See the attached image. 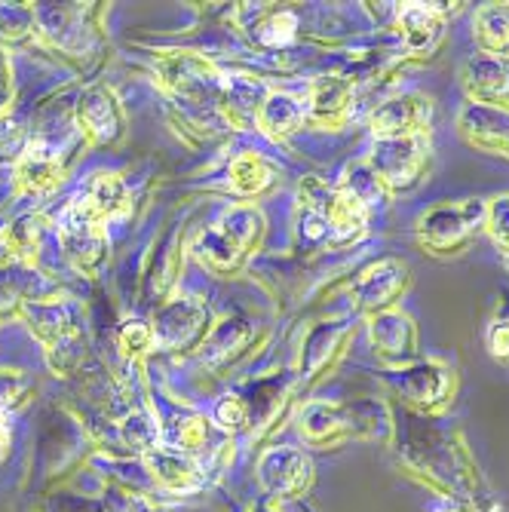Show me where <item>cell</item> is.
<instances>
[{"mask_svg":"<svg viewBox=\"0 0 509 512\" xmlns=\"http://www.w3.org/2000/svg\"><path fill=\"white\" fill-rule=\"evenodd\" d=\"M485 212L488 203L482 200L439 203L418 218V240L436 255L460 252L479 230H485Z\"/></svg>","mask_w":509,"mask_h":512,"instance_id":"6da1fadb","label":"cell"},{"mask_svg":"<svg viewBox=\"0 0 509 512\" xmlns=\"http://www.w3.org/2000/svg\"><path fill=\"white\" fill-rule=\"evenodd\" d=\"M372 172L387 184V191H411L421 184L430 166V138L405 135V138H375L372 154L365 160Z\"/></svg>","mask_w":509,"mask_h":512,"instance_id":"7a4b0ae2","label":"cell"},{"mask_svg":"<svg viewBox=\"0 0 509 512\" xmlns=\"http://www.w3.org/2000/svg\"><path fill=\"white\" fill-rule=\"evenodd\" d=\"M157 74L160 83L175 92L178 99H188L197 105H215L224 102V77L218 74V68L194 53H163L157 59Z\"/></svg>","mask_w":509,"mask_h":512,"instance_id":"3957f363","label":"cell"},{"mask_svg":"<svg viewBox=\"0 0 509 512\" xmlns=\"http://www.w3.org/2000/svg\"><path fill=\"white\" fill-rule=\"evenodd\" d=\"M258 485L267 500H298L313 485V460L304 448L295 445H273L258 457Z\"/></svg>","mask_w":509,"mask_h":512,"instance_id":"277c9868","label":"cell"},{"mask_svg":"<svg viewBox=\"0 0 509 512\" xmlns=\"http://www.w3.org/2000/svg\"><path fill=\"white\" fill-rule=\"evenodd\" d=\"M212 332L209 307L200 298H175L154 319V344L163 350H191Z\"/></svg>","mask_w":509,"mask_h":512,"instance_id":"5b68a950","label":"cell"},{"mask_svg":"<svg viewBox=\"0 0 509 512\" xmlns=\"http://www.w3.org/2000/svg\"><path fill=\"white\" fill-rule=\"evenodd\" d=\"M396 393L421 411H442L454 396V371L439 362H411L390 378Z\"/></svg>","mask_w":509,"mask_h":512,"instance_id":"8992f818","label":"cell"},{"mask_svg":"<svg viewBox=\"0 0 509 512\" xmlns=\"http://www.w3.org/2000/svg\"><path fill=\"white\" fill-rule=\"evenodd\" d=\"M77 129L86 142L111 148L126 135V114L117 102V96L105 86H89L83 89V96L77 99L74 108Z\"/></svg>","mask_w":509,"mask_h":512,"instance_id":"52a82bcc","label":"cell"},{"mask_svg":"<svg viewBox=\"0 0 509 512\" xmlns=\"http://www.w3.org/2000/svg\"><path fill=\"white\" fill-rule=\"evenodd\" d=\"M59 243L77 270H96L108 255L105 224L83 215L74 203L65 209V215L59 221Z\"/></svg>","mask_w":509,"mask_h":512,"instance_id":"ba28073f","label":"cell"},{"mask_svg":"<svg viewBox=\"0 0 509 512\" xmlns=\"http://www.w3.org/2000/svg\"><path fill=\"white\" fill-rule=\"evenodd\" d=\"M408 289V264L399 258H384L362 270V276L353 283L350 295L359 310L365 313H384L393 310L396 298Z\"/></svg>","mask_w":509,"mask_h":512,"instance_id":"9c48e42d","label":"cell"},{"mask_svg":"<svg viewBox=\"0 0 509 512\" xmlns=\"http://www.w3.org/2000/svg\"><path fill=\"white\" fill-rule=\"evenodd\" d=\"M460 86L470 96V105L509 108V59L479 53L460 68Z\"/></svg>","mask_w":509,"mask_h":512,"instance_id":"30bf717a","label":"cell"},{"mask_svg":"<svg viewBox=\"0 0 509 512\" xmlns=\"http://www.w3.org/2000/svg\"><path fill=\"white\" fill-rule=\"evenodd\" d=\"M372 347L387 365H411L418 362V325L402 310H384L372 316Z\"/></svg>","mask_w":509,"mask_h":512,"instance_id":"8fae6325","label":"cell"},{"mask_svg":"<svg viewBox=\"0 0 509 512\" xmlns=\"http://www.w3.org/2000/svg\"><path fill=\"white\" fill-rule=\"evenodd\" d=\"M433 117L430 99L418 92H402V96L387 99L372 114V132L375 138H405V135H427Z\"/></svg>","mask_w":509,"mask_h":512,"instance_id":"7c38bea8","label":"cell"},{"mask_svg":"<svg viewBox=\"0 0 509 512\" xmlns=\"http://www.w3.org/2000/svg\"><path fill=\"white\" fill-rule=\"evenodd\" d=\"M457 129L473 148L509 157V108L467 105L457 117Z\"/></svg>","mask_w":509,"mask_h":512,"instance_id":"4fadbf2b","label":"cell"},{"mask_svg":"<svg viewBox=\"0 0 509 512\" xmlns=\"http://www.w3.org/2000/svg\"><path fill=\"white\" fill-rule=\"evenodd\" d=\"M145 470L151 482L169 494H191L203 485V473L188 454H178L172 448H151L145 454Z\"/></svg>","mask_w":509,"mask_h":512,"instance_id":"5bb4252c","label":"cell"},{"mask_svg":"<svg viewBox=\"0 0 509 512\" xmlns=\"http://www.w3.org/2000/svg\"><path fill=\"white\" fill-rule=\"evenodd\" d=\"M74 206L83 215H89L92 221L105 224V221L126 212L129 188H126V181L120 175H114V172H96V175H89V181L83 184V191L74 200Z\"/></svg>","mask_w":509,"mask_h":512,"instance_id":"9a60e30c","label":"cell"},{"mask_svg":"<svg viewBox=\"0 0 509 512\" xmlns=\"http://www.w3.org/2000/svg\"><path fill=\"white\" fill-rule=\"evenodd\" d=\"M353 105V83L344 77H319L307 89V117L319 126H341Z\"/></svg>","mask_w":509,"mask_h":512,"instance_id":"2e32d148","label":"cell"},{"mask_svg":"<svg viewBox=\"0 0 509 512\" xmlns=\"http://www.w3.org/2000/svg\"><path fill=\"white\" fill-rule=\"evenodd\" d=\"M448 4H402L396 10V22H399V34L405 40V46L411 53L430 50V46L439 40L442 25H445V10Z\"/></svg>","mask_w":509,"mask_h":512,"instance_id":"e0dca14e","label":"cell"},{"mask_svg":"<svg viewBox=\"0 0 509 512\" xmlns=\"http://www.w3.org/2000/svg\"><path fill=\"white\" fill-rule=\"evenodd\" d=\"M65 178V166L62 160L46 151L40 145H31L19 160H16V184L19 191L43 197V194H53Z\"/></svg>","mask_w":509,"mask_h":512,"instance_id":"ac0fdd59","label":"cell"},{"mask_svg":"<svg viewBox=\"0 0 509 512\" xmlns=\"http://www.w3.org/2000/svg\"><path fill=\"white\" fill-rule=\"evenodd\" d=\"M255 123L264 135L276 138V142H283V138H289L292 132L301 129L304 123V105L289 96V92H267L264 105L258 108L255 114Z\"/></svg>","mask_w":509,"mask_h":512,"instance_id":"d6986e66","label":"cell"},{"mask_svg":"<svg viewBox=\"0 0 509 512\" xmlns=\"http://www.w3.org/2000/svg\"><path fill=\"white\" fill-rule=\"evenodd\" d=\"M194 255L197 261L212 270V273H234L243 267V261L249 258L234 240L227 237V230L215 221L212 227H206L203 234L194 240Z\"/></svg>","mask_w":509,"mask_h":512,"instance_id":"ffe728a7","label":"cell"},{"mask_svg":"<svg viewBox=\"0 0 509 512\" xmlns=\"http://www.w3.org/2000/svg\"><path fill=\"white\" fill-rule=\"evenodd\" d=\"M227 181H230V191H234V194L258 197L273 184V166H270L267 157H261L255 151H243V154H237L234 160H230Z\"/></svg>","mask_w":509,"mask_h":512,"instance_id":"44dd1931","label":"cell"},{"mask_svg":"<svg viewBox=\"0 0 509 512\" xmlns=\"http://www.w3.org/2000/svg\"><path fill=\"white\" fill-rule=\"evenodd\" d=\"M473 40L488 56L509 59V4H485L473 19Z\"/></svg>","mask_w":509,"mask_h":512,"instance_id":"7402d4cb","label":"cell"},{"mask_svg":"<svg viewBox=\"0 0 509 512\" xmlns=\"http://www.w3.org/2000/svg\"><path fill=\"white\" fill-rule=\"evenodd\" d=\"M25 316L31 322V332L46 344V347H56L62 341L77 338V325L74 316L65 304H28Z\"/></svg>","mask_w":509,"mask_h":512,"instance_id":"603a6c76","label":"cell"},{"mask_svg":"<svg viewBox=\"0 0 509 512\" xmlns=\"http://www.w3.org/2000/svg\"><path fill=\"white\" fill-rule=\"evenodd\" d=\"M218 224L227 230V237L234 240L246 255L255 252L264 240V215L258 206H230Z\"/></svg>","mask_w":509,"mask_h":512,"instance_id":"cb8c5ba5","label":"cell"},{"mask_svg":"<svg viewBox=\"0 0 509 512\" xmlns=\"http://www.w3.org/2000/svg\"><path fill=\"white\" fill-rule=\"evenodd\" d=\"M246 341H249V325L246 322H240V319L224 322V325H218V329L209 332L203 356H206L209 365H221L230 356H237L246 347Z\"/></svg>","mask_w":509,"mask_h":512,"instance_id":"d4e9b609","label":"cell"},{"mask_svg":"<svg viewBox=\"0 0 509 512\" xmlns=\"http://www.w3.org/2000/svg\"><path fill=\"white\" fill-rule=\"evenodd\" d=\"M341 188H344L347 194H353L365 209H372L375 203L381 206V203L390 200L387 184L372 172V166H368V163H356V166L350 169V175H347V181L341 184Z\"/></svg>","mask_w":509,"mask_h":512,"instance_id":"484cf974","label":"cell"},{"mask_svg":"<svg viewBox=\"0 0 509 512\" xmlns=\"http://www.w3.org/2000/svg\"><path fill=\"white\" fill-rule=\"evenodd\" d=\"M169 448L178 454H197L209 445V421L206 417H184V421H175L172 433L166 436Z\"/></svg>","mask_w":509,"mask_h":512,"instance_id":"4316f807","label":"cell"},{"mask_svg":"<svg viewBox=\"0 0 509 512\" xmlns=\"http://www.w3.org/2000/svg\"><path fill=\"white\" fill-rule=\"evenodd\" d=\"M212 421L224 430V433H246L252 427V405L230 393V396H221L212 408Z\"/></svg>","mask_w":509,"mask_h":512,"instance_id":"83f0119b","label":"cell"},{"mask_svg":"<svg viewBox=\"0 0 509 512\" xmlns=\"http://www.w3.org/2000/svg\"><path fill=\"white\" fill-rule=\"evenodd\" d=\"M37 28V13L28 4H0V43H22Z\"/></svg>","mask_w":509,"mask_h":512,"instance_id":"f1b7e54d","label":"cell"},{"mask_svg":"<svg viewBox=\"0 0 509 512\" xmlns=\"http://www.w3.org/2000/svg\"><path fill=\"white\" fill-rule=\"evenodd\" d=\"M295 31H298L295 13H270V16H264L255 25V40L261 46H270V50H276V46L292 43L295 40Z\"/></svg>","mask_w":509,"mask_h":512,"instance_id":"f546056e","label":"cell"},{"mask_svg":"<svg viewBox=\"0 0 509 512\" xmlns=\"http://www.w3.org/2000/svg\"><path fill=\"white\" fill-rule=\"evenodd\" d=\"M485 234L494 240L497 249L509 252V194L494 197L485 212Z\"/></svg>","mask_w":509,"mask_h":512,"instance_id":"4dcf8cb0","label":"cell"},{"mask_svg":"<svg viewBox=\"0 0 509 512\" xmlns=\"http://www.w3.org/2000/svg\"><path fill=\"white\" fill-rule=\"evenodd\" d=\"M40 237H43V224L40 218H19L13 227H10V234H7V243L16 255H37L40 249Z\"/></svg>","mask_w":509,"mask_h":512,"instance_id":"1f68e13d","label":"cell"},{"mask_svg":"<svg viewBox=\"0 0 509 512\" xmlns=\"http://www.w3.org/2000/svg\"><path fill=\"white\" fill-rule=\"evenodd\" d=\"M120 347L126 356H142L154 347V325L142 319H126L120 329Z\"/></svg>","mask_w":509,"mask_h":512,"instance_id":"d6a6232c","label":"cell"},{"mask_svg":"<svg viewBox=\"0 0 509 512\" xmlns=\"http://www.w3.org/2000/svg\"><path fill=\"white\" fill-rule=\"evenodd\" d=\"M22 154V129L7 114H0V160H19Z\"/></svg>","mask_w":509,"mask_h":512,"instance_id":"836d02e7","label":"cell"},{"mask_svg":"<svg viewBox=\"0 0 509 512\" xmlns=\"http://www.w3.org/2000/svg\"><path fill=\"white\" fill-rule=\"evenodd\" d=\"M50 512H111L102 500H83L71 494H59L50 500Z\"/></svg>","mask_w":509,"mask_h":512,"instance_id":"e575fe53","label":"cell"},{"mask_svg":"<svg viewBox=\"0 0 509 512\" xmlns=\"http://www.w3.org/2000/svg\"><path fill=\"white\" fill-rule=\"evenodd\" d=\"M488 350L497 362L509 365V322H497L488 332Z\"/></svg>","mask_w":509,"mask_h":512,"instance_id":"d590c367","label":"cell"},{"mask_svg":"<svg viewBox=\"0 0 509 512\" xmlns=\"http://www.w3.org/2000/svg\"><path fill=\"white\" fill-rule=\"evenodd\" d=\"M10 92H13V83H10V59H7L4 50H0V114H4V108H7Z\"/></svg>","mask_w":509,"mask_h":512,"instance_id":"8d00e7d4","label":"cell"},{"mask_svg":"<svg viewBox=\"0 0 509 512\" xmlns=\"http://www.w3.org/2000/svg\"><path fill=\"white\" fill-rule=\"evenodd\" d=\"M433 512H476V506L467 503V500H445V503H439Z\"/></svg>","mask_w":509,"mask_h":512,"instance_id":"74e56055","label":"cell"},{"mask_svg":"<svg viewBox=\"0 0 509 512\" xmlns=\"http://www.w3.org/2000/svg\"><path fill=\"white\" fill-rule=\"evenodd\" d=\"M7 442H10V430H7V424H4V411H0V454L7 451Z\"/></svg>","mask_w":509,"mask_h":512,"instance_id":"f35d334b","label":"cell"},{"mask_svg":"<svg viewBox=\"0 0 509 512\" xmlns=\"http://www.w3.org/2000/svg\"><path fill=\"white\" fill-rule=\"evenodd\" d=\"M249 512H280V503H273V500H261V503H255Z\"/></svg>","mask_w":509,"mask_h":512,"instance_id":"ab89813d","label":"cell"},{"mask_svg":"<svg viewBox=\"0 0 509 512\" xmlns=\"http://www.w3.org/2000/svg\"><path fill=\"white\" fill-rule=\"evenodd\" d=\"M132 512H166V509H157V506H148V503H138Z\"/></svg>","mask_w":509,"mask_h":512,"instance_id":"60d3db41","label":"cell"}]
</instances>
